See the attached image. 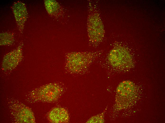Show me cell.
<instances>
[{
  "label": "cell",
  "mask_w": 165,
  "mask_h": 123,
  "mask_svg": "<svg viewBox=\"0 0 165 123\" xmlns=\"http://www.w3.org/2000/svg\"><path fill=\"white\" fill-rule=\"evenodd\" d=\"M136 89L132 82L125 81L120 83L116 90V107L119 109L127 107L136 97Z\"/></svg>",
  "instance_id": "1"
},
{
  "label": "cell",
  "mask_w": 165,
  "mask_h": 123,
  "mask_svg": "<svg viewBox=\"0 0 165 123\" xmlns=\"http://www.w3.org/2000/svg\"><path fill=\"white\" fill-rule=\"evenodd\" d=\"M58 86L49 85L41 88L33 92V97L35 100L45 102H51L57 100L62 92Z\"/></svg>",
  "instance_id": "2"
},
{
  "label": "cell",
  "mask_w": 165,
  "mask_h": 123,
  "mask_svg": "<svg viewBox=\"0 0 165 123\" xmlns=\"http://www.w3.org/2000/svg\"><path fill=\"white\" fill-rule=\"evenodd\" d=\"M107 59L110 65L115 68H129L132 63L129 55L121 49L112 50L109 54Z\"/></svg>",
  "instance_id": "3"
},
{
  "label": "cell",
  "mask_w": 165,
  "mask_h": 123,
  "mask_svg": "<svg viewBox=\"0 0 165 123\" xmlns=\"http://www.w3.org/2000/svg\"><path fill=\"white\" fill-rule=\"evenodd\" d=\"M11 107L12 115L16 123H35L33 112L28 107L20 103H15Z\"/></svg>",
  "instance_id": "4"
},
{
  "label": "cell",
  "mask_w": 165,
  "mask_h": 123,
  "mask_svg": "<svg viewBox=\"0 0 165 123\" xmlns=\"http://www.w3.org/2000/svg\"><path fill=\"white\" fill-rule=\"evenodd\" d=\"M48 119L50 122L53 123H68L69 118L68 112L64 108L55 107L50 112Z\"/></svg>",
  "instance_id": "5"
},
{
  "label": "cell",
  "mask_w": 165,
  "mask_h": 123,
  "mask_svg": "<svg viewBox=\"0 0 165 123\" xmlns=\"http://www.w3.org/2000/svg\"><path fill=\"white\" fill-rule=\"evenodd\" d=\"M104 114L103 113L93 116L87 121L88 123H103L104 122Z\"/></svg>",
  "instance_id": "6"
}]
</instances>
